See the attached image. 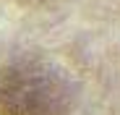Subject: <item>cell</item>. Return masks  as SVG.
Returning a JSON list of instances; mask_svg holds the SVG:
<instances>
[{
  "mask_svg": "<svg viewBox=\"0 0 120 115\" xmlns=\"http://www.w3.org/2000/svg\"><path fill=\"white\" fill-rule=\"evenodd\" d=\"M60 100V81L45 65L24 63L0 76V102L11 115H52Z\"/></svg>",
  "mask_w": 120,
  "mask_h": 115,
  "instance_id": "cell-1",
  "label": "cell"
}]
</instances>
